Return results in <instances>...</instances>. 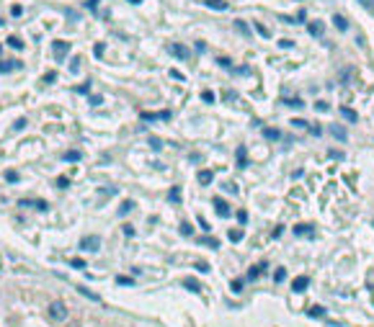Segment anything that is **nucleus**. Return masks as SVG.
<instances>
[{
	"instance_id": "obj_62",
	"label": "nucleus",
	"mask_w": 374,
	"mask_h": 327,
	"mask_svg": "<svg viewBox=\"0 0 374 327\" xmlns=\"http://www.w3.org/2000/svg\"><path fill=\"white\" fill-rule=\"evenodd\" d=\"M0 52H3V47H0Z\"/></svg>"
},
{
	"instance_id": "obj_1",
	"label": "nucleus",
	"mask_w": 374,
	"mask_h": 327,
	"mask_svg": "<svg viewBox=\"0 0 374 327\" xmlns=\"http://www.w3.org/2000/svg\"><path fill=\"white\" fill-rule=\"evenodd\" d=\"M49 317H52L54 322H67V317H70L67 304L60 302V299H57V302H52V304H49Z\"/></svg>"
},
{
	"instance_id": "obj_29",
	"label": "nucleus",
	"mask_w": 374,
	"mask_h": 327,
	"mask_svg": "<svg viewBox=\"0 0 374 327\" xmlns=\"http://www.w3.org/2000/svg\"><path fill=\"white\" fill-rule=\"evenodd\" d=\"M181 234H184V237H191V234H194V227H191L188 222H184L181 224Z\"/></svg>"
},
{
	"instance_id": "obj_52",
	"label": "nucleus",
	"mask_w": 374,
	"mask_h": 327,
	"mask_svg": "<svg viewBox=\"0 0 374 327\" xmlns=\"http://www.w3.org/2000/svg\"><path fill=\"white\" fill-rule=\"evenodd\" d=\"M101 103H104L101 96H90V106H101Z\"/></svg>"
},
{
	"instance_id": "obj_45",
	"label": "nucleus",
	"mask_w": 374,
	"mask_h": 327,
	"mask_svg": "<svg viewBox=\"0 0 374 327\" xmlns=\"http://www.w3.org/2000/svg\"><path fill=\"white\" fill-rule=\"evenodd\" d=\"M359 3H361L364 8H367L369 13H374V0H359Z\"/></svg>"
},
{
	"instance_id": "obj_54",
	"label": "nucleus",
	"mask_w": 374,
	"mask_h": 327,
	"mask_svg": "<svg viewBox=\"0 0 374 327\" xmlns=\"http://www.w3.org/2000/svg\"><path fill=\"white\" fill-rule=\"evenodd\" d=\"M72 263V268H85V260H80V258H75V260H70Z\"/></svg>"
},
{
	"instance_id": "obj_2",
	"label": "nucleus",
	"mask_w": 374,
	"mask_h": 327,
	"mask_svg": "<svg viewBox=\"0 0 374 327\" xmlns=\"http://www.w3.org/2000/svg\"><path fill=\"white\" fill-rule=\"evenodd\" d=\"M18 206H21V209H36V212H47V209H49V204L44 201V198H21Z\"/></svg>"
},
{
	"instance_id": "obj_22",
	"label": "nucleus",
	"mask_w": 374,
	"mask_h": 327,
	"mask_svg": "<svg viewBox=\"0 0 374 327\" xmlns=\"http://www.w3.org/2000/svg\"><path fill=\"white\" fill-rule=\"evenodd\" d=\"M235 31L243 34V36H250V26L245 23V21H235Z\"/></svg>"
},
{
	"instance_id": "obj_7",
	"label": "nucleus",
	"mask_w": 374,
	"mask_h": 327,
	"mask_svg": "<svg viewBox=\"0 0 374 327\" xmlns=\"http://www.w3.org/2000/svg\"><path fill=\"white\" fill-rule=\"evenodd\" d=\"M307 286H310V278L307 276H297L294 281H291V291H294V294H302Z\"/></svg>"
},
{
	"instance_id": "obj_6",
	"label": "nucleus",
	"mask_w": 374,
	"mask_h": 327,
	"mask_svg": "<svg viewBox=\"0 0 374 327\" xmlns=\"http://www.w3.org/2000/svg\"><path fill=\"white\" fill-rule=\"evenodd\" d=\"M214 212H217V216H222V219L232 216V209L227 206V201H222V198H214Z\"/></svg>"
},
{
	"instance_id": "obj_13",
	"label": "nucleus",
	"mask_w": 374,
	"mask_h": 327,
	"mask_svg": "<svg viewBox=\"0 0 374 327\" xmlns=\"http://www.w3.org/2000/svg\"><path fill=\"white\" fill-rule=\"evenodd\" d=\"M307 31L312 34V36H323V31H325V26L320 23V21H310L307 23Z\"/></svg>"
},
{
	"instance_id": "obj_11",
	"label": "nucleus",
	"mask_w": 374,
	"mask_h": 327,
	"mask_svg": "<svg viewBox=\"0 0 374 327\" xmlns=\"http://www.w3.org/2000/svg\"><path fill=\"white\" fill-rule=\"evenodd\" d=\"M204 5L209 8V11H227V0H204Z\"/></svg>"
},
{
	"instance_id": "obj_28",
	"label": "nucleus",
	"mask_w": 374,
	"mask_h": 327,
	"mask_svg": "<svg viewBox=\"0 0 374 327\" xmlns=\"http://www.w3.org/2000/svg\"><path fill=\"white\" fill-rule=\"evenodd\" d=\"M307 314L310 317H325V309H323V307H310Z\"/></svg>"
},
{
	"instance_id": "obj_37",
	"label": "nucleus",
	"mask_w": 374,
	"mask_h": 327,
	"mask_svg": "<svg viewBox=\"0 0 374 327\" xmlns=\"http://www.w3.org/2000/svg\"><path fill=\"white\" fill-rule=\"evenodd\" d=\"M104 52H106V44H96V47H93V54H96V57H104Z\"/></svg>"
},
{
	"instance_id": "obj_9",
	"label": "nucleus",
	"mask_w": 374,
	"mask_h": 327,
	"mask_svg": "<svg viewBox=\"0 0 374 327\" xmlns=\"http://www.w3.org/2000/svg\"><path fill=\"white\" fill-rule=\"evenodd\" d=\"M168 52L173 54V57H178V59H188V49L186 47H178V44H170V47H168Z\"/></svg>"
},
{
	"instance_id": "obj_27",
	"label": "nucleus",
	"mask_w": 374,
	"mask_h": 327,
	"mask_svg": "<svg viewBox=\"0 0 374 327\" xmlns=\"http://www.w3.org/2000/svg\"><path fill=\"white\" fill-rule=\"evenodd\" d=\"M78 291H80V294H83L85 299H90V302H98V296H96L93 291H88V289H85V286H78Z\"/></svg>"
},
{
	"instance_id": "obj_44",
	"label": "nucleus",
	"mask_w": 374,
	"mask_h": 327,
	"mask_svg": "<svg viewBox=\"0 0 374 327\" xmlns=\"http://www.w3.org/2000/svg\"><path fill=\"white\" fill-rule=\"evenodd\" d=\"M116 284H122V286H132L134 281H132V278H126V276H119V278H116Z\"/></svg>"
},
{
	"instance_id": "obj_20",
	"label": "nucleus",
	"mask_w": 374,
	"mask_h": 327,
	"mask_svg": "<svg viewBox=\"0 0 374 327\" xmlns=\"http://www.w3.org/2000/svg\"><path fill=\"white\" fill-rule=\"evenodd\" d=\"M291 232H294L297 237H302V234H312V227H310V224H297Z\"/></svg>"
},
{
	"instance_id": "obj_10",
	"label": "nucleus",
	"mask_w": 374,
	"mask_h": 327,
	"mask_svg": "<svg viewBox=\"0 0 374 327\" xmlns=\"http://www.w3.org/2000/svg\"><path fill=\"white\" fill-rule=\"evenodd\" d=\"M328 132H331V134H333V137L338 139V142H346V139H349V132H346L343 126H338V124H333V126H331V129H328Z\"/></svg>"
},
{
	"instance_id": "obj_57",
	"label": "nucleus",
	"mask_w": 374,
	"mask_h": 327,
	"mask_svg": "<svg viewBox=\"0 0 374 327\" xmlns=\"http://www.w3.org/2000/svg\"><path fill=\"white\" fill-rule=\"evenodd\" d=\"M67 183H70V180H67L65 175H62V178H57V186H60V188H67Z\"/></svg>"
},
{
	"instance_id": "obj_59",
	"label": "nucleus",
	"mask_w": 374,
	"mask_h": 327,
	"mask_svg": "<svg viewBox=\"0 0 374 327\" xmlns=\"http://www.w3.org/2000/svg\"><path fill=\"white\" fill-rule=\"evenodd\" d=\"M11 13H13V16H21V13H23V8H21V5H13V8H11Z\"/></svg>"
},
{
	"instance_id": "obj_34",
	"label": "nucleus",
	"mask_w": 374,
	"mask_h": 327,
	"mask_svg": "<svg viewBox=\"0 0 374 327\" xmlns=\"http://www.w3.org/2000/svg\"><path fill=\"white\" fill-rule=\"evenodd\" d=\"M147 142H150V147H152V150H160V147H163V139H158V137H150Z\"/></svg>"
},
{
	"instance_id": "obj_50",
	"label": "nucleus",
	"mask_w": 374,
	"mask_h": 327,
	"mask_svg": "<svg viewBox=\"0 0 374 327\" xmlns=\"http://www.w3.org/2000/svg\"><path fill=\"white\" fill-rule=\"evenodd\" d=\"M310 132H312V134H315V137H320V134H323V129H320V124H312V126H310Z\"/></svg>"
},
{
	"instance_id": "obj_25",
	"label": "nucleus",
	"mask_w": 374,
	"mask_h": 327,
	"mask_svg": "<svg viewBox=\"0 0 374 327\" xmlns=\"http://www.w3.org/2000/svg\"><path fill=\"white\" fill-rule=\"evenodd\" d=\"M8 47H13V49H23L26 44L18 39V36H8Z\"/></svg>"
},
{
	"instance_id": "obj_23",
	"label": "nucleus",
	"mask_w": 374,
	"mask_h": 327,
	"mask_svg": "<svg viewBox=\"0 0 374 327\" xmlns=\"http://www.w3.org/2000/svg\"><path fill=\"white\" fill-rule=\"evenodd\" d=\"M263 137L271 139V142H276V139H281V132L279 129H263Z\"/></svg>"
},
{
	"instance_id": "obj_18",
	"label": "nucleus",
	"mask_w": 374,
	"mask_h": 327,
	"mask_svg": "<svg viewBox=\"0 0 374 327\" xmlns=\"http://www.w3.org/2000/svg\"><path fill=\"white\" fill-rule=\"evenodd\" d=\"M212 178H214L212 170H199V183H202V186H209V183H212Z\"/></svg>"
},
{
	"instance_id": "obj_8",
	"label": "nucleus",
	"mask_w": 374,
	"mask_h": 327,
	"mask_svg": "<svg viewBox=\"0 0 374 327\" xmlns=\"http://www.w3.org/2000/svg\"><path fill=\"white\" fill-rule=\"evenodd\" d=\"M181 284H184V289H188V291H194V294H202V291H204L202 284H199L196 278H191V276H188V278H184Z\"/></svg>"
},
{
	"instance_id": "obj_49",
	"label": "nucleus",
	"mask_w": 374,
	"mask_h": 327,
	"mask_svg": "<svg viewBox=\"0 0 374 327\" xmlns=\"http://www.w3.org/2000/svg\"><path fill=\"white\" fill-rule=\"evenodd\" d=\"M235 216H238V222H240V224H245V222H248V212H238Z\"/></svg>"
},
{
	"instance_id": "obj_33",
	"label": "nucleus",
	"mask_w": 374,
	"mask_h": 327,
	"mask_svg": "<svg viewBox=\"0 0 374 327\" xmlns=\"http://www.w3.org/2000/svg\"><path fill=\"white\" fill-rule=\"evenodd\" d=\"M284 278H287V270H284V268H279L276 273H273V281H276V284H281Z\"/></svg>"
},
{
	"instance_id": "obj_15",
	"label": "nucleus",
	"mask_w": 374,
	"mask_h": 327,
	"mask_svg": "<svg viewBox=\"0 0 374 327\" xmlns=\"http://www.w3.org/2000/svg\"><path fill=\"white\" fill-rule=\"evenodd\" d=\"M235 157H238V165L240 168H248V150H245V147H238Z\"/></svg>"
},
{
	"instance_id": "obj_21",
	"label": "nucleus",
	"mask_w": 374,
	"mask_h": 327,
	"mask_svg": "<svg viewBox=\"0 0 374 327\" xmlns=\"http://www.w3.org/2000/svg\"><path fill=\"white\" fill-rule=\"evenodd\" d=\"M284 106H289V108H305V103H302V98H284L281 101Z\"/></svg>"
},
{
	"instance_id": "obj_3",
	"label": "nucleus",
	"mask_w": 374,
	"mask_h": 327,
	"mask_svg": "<svg viewBox=\"0 0 374 327\" xmlns=\"http://www.w3.org/2000/svg\"><path fill=\"white\" fill-rule=\"evenodd\" d=\"M80 250L98 252V250H101V237H96V234H88V237H83V240H80Z\"/></svg>"
},
{
	"instance_id": "obj_40",
	"label": "nucleus",
	"mask_w": 374,
	"mask_h": 327,
	"mask_svg": "<svg viewBox=\"0 0 374 327\" xmlns=\"http://www.w3.org/2000/svg\"><path fill=\"white\" fill-rule=\"evenodd\" d=\"M222 188H225V191H227V193H230V196H235V193H238V186H235V183H225Z\"/></svg>"
},
{
	"instance_id": "obj_56",
	"label": "nucleus",
	"mask_w": 374,
	"mask_h": 327,
	"mask_svg": "<svg viewBox=\"0 0 374 327\" xmlns=\"http://www.w3.org/2000/svg\"><path fill=\"white\" fill-rule=\"evenodd\" d=\"M328 155H331L333 160H343V152H335V150H331V152H328Z\"/></svg>"
},
{
	"instance_id": "obj_19",
	"label": "nucleus",
	"mask_w": 374,
	"mask_h": 327,
	"mask_svg": "<svg viewBox=\"0 0 374 327\" xmlns=\"http://www.w3.org/2000/svg\"><path fill=\"white\" fill-rule=\"evenodd\" d=\"M341 116H343V119L346 121H351V124H356V119H359V116H356V111H351V108H341Z\"/></svg>"
},
{
	"instance_id": "obj_36",
	"label": "nucleus",
	"mask_w": 374,
	"mask_h": 327,
	"mask_svg": "<svg viewBox=\"0 0 374 327\" xmlns=\"http://www.w3.org/2000/svg\"><path fill=\"white\" fill-rule=\"evenodd\" d=\"M202 101H204V103H212V101H214V93H212V90H204V93H202Z\"/></svg>"
},
{
	"instance_id": "obj_38",
	"label": "nucleus",
	"mask_w": 374,
	"mask_h": 327,
	"mask_svg": "<svg viewBox=\"0 0 374 327\" xmlns=\"http://www.w3.org/2000/svg\"><path fill=\"white\" fill-rule=\"evenodd\" d=\"M196 270H202V273H209V263H207V260H199V263H196Z\"/></svg>"
},
{
	"instance_id": "obj_55",
	"label": "nucleus",
	"mask_w": 374,
	"mask_h": 327,
	"mask_svg": "<svg viewBox=\"0 0 374 327\" xmlns=\"http://www.w3.org/2000/svg\"><path fill=\"white\" fill-rule=\"evenodd\" d=\"M220 65H222V67H227V70H232V65H230V57H220Z\"/></svg>"
},
{
	"instance_id": "obj_41",
	"label": "nucleus",
	"mask_w": 374,
	"mask_h": 327,
	"mask_svg": "<svg viewBox=\"0 0 374 327\" xmlns=\"http://www.w3.org/2000/svg\"><path fill=\"white\" fill-rule=\"evenodd\" d=\"M202 245H207V248H217L220 242H217L214 237H204V240H202Z\"/></svg>"
},
{
	"instance_id": "obj_43",
	"label": "nucleus",
	"mask_w": 374,
	"mask_h": 327,
	"mask_svg": "<svg viewBox=\"0 0 374 327\" xmlns=\"http://www.w3.org/2000/svg\"><path fill=\"white\" fill-rule=\"evenodd\" d=\"M279 47H281V49H291V47H294V41H291V39H281Z\"/></svg>"
},
{
	"instance_id": "obj_58",
	"label": "nucleus",
	"mask_w": 374,
	"mask_h": 327,
	"mask_svg": "<svg viewBox=\"0 0 374 327\" xmlns=\"http://www.w3.org/2000/svg\"><path fill=\"white\" fill-rule=\"evenodd\" d=\"M80 70V59H72V65H70V72H78Z\"/></svg>"
},
{
	"instance_id": "obj_14",
	"label": "nucleus",
	"mask_w": 374,
	"mask_h": 327,
	"mask_svg": "<svg viewBox=\"0 0 374 327\" xmlns=\"http://www.w3.org/2000/svg\"><path fill=\"white\" fill-rule=\"evenodd\" d=\"M261 270H266V263H258V266L248 268V276H245V278H248V281H255V278L261 276Z\"/></svg>"
},
{
	"instance_id": "obj_60",
	"label": "nucleus",
	"mask_w": 374,
	"mask_h": 327,
	"mask_svg": "<svg viewBox=\"0 0 374 327\" xmlns=\"http://www.w3.org/2000/svg\"><path fill=\"white\" fill-rule=\"evenodd\" d=\"M23 126H26V119H18V121H16V132H21Z\"/></svg>"
},
{
	"instance_id": "obj_48",
	"label": "nucleus",
	"mask_w": 374,
	"mask_h": 327,
	"mask_svg": "<svg viewBox=\"0 0 374 327\" xmlns=\"http://www.w3.org/2000/svg\"><path fill=\"white\" fill-rule=\"evenodd\" d=\"M54 80H57V72H47L44 75V83H54Z\"/></svg>"
},
{
	"instance_id": "obj_47",
	"label": "nucleus",
	"mask_w": 374,
	"mask_h": 327,
	"mask_svg": "<svg viewBox=\"0 0 374 327\" xmlns=\"http://www.w3.org/2000/svg\"><path fill=\"white\" fill-rule=\"evenodd\" d=\"M243 284H245L243 278H235V281H232V291H240V289H243Z\"/></svg>"
},
{
	"instance_id": "obj_42",
	"label": "nucleus",
	"mask_w": 374,
	"mask_h": 327,
	"mask_svg": "<svg viewBox=\"0 0 374 327\" xmlns=\"http://www.w3.org/2000/svg\"><path fill=\"white\" fill-rule=\"evenodd\" d=\"M5 180H8V183H16V180H18V173L8 170V173H5Z\"/></svg>"
},
{
	"instance_id": "obj_12",
	"label": "nucleus",
	"mask_w": 374,
	"mask_h": 327,
	"mask_svg": "<svg viewBox=\"0 0 374 327\" xmlns=\"http://www.w3.org/2000/svg\"><path fill=\"white\" fill-rule=\"evenodd\" d=\"M23 62H11V59H3L0 62V72H3V75H8V72H13L16 67H21Z\"/></svg>"
},
{
	"instance_id": "obj_51",
	"label": "nucleus",
	"mask_w": 374,
	"mask_h": 327,
	"mask_svg": "<svg viewBox=\"0 0 374 327\" xmlns=\"http://www.w3.org/2000/svg\"><path fill=\"white\" fill-rule=\"evenodd\" d=\"M98 3H101V0H88V3H85V8H88V11H96V8H98Z\"/></svg>"
},
{
	"instance_id": "obj_16",
	"label": "nucleus",
	"mask_w": 374,
	"mask_h": 327,
	"mask_svg": "<svg viewBox=\"0 0 374 327\" xmlns=\"http://www.w3.org/2000/svg\"><path fill=\"white\" fill-rule=\"evenodd\" d=\"M333 23H335V29H338V31H349V21H346L341 13L333 16Z\"/></svg>"
},
{
	"instance_id": "obj_61",
	"label": "nucleus",
	"mask_w": 374,
	"mask_h": 327,
	"mask_svg": "<svg viewBox=\"0 0 374 327\" xmlns=\"http://www.w3.org/2000/svg\"><path fill=\"white\" fill-rule=\"evenodd\" d=\"M0 26H3V18H0Z\"/></svg>"
},
{
	"instance_id": "obj_5",
	"label": "nucleus",
	"mask_w": 374,
	"mask_h": 327,
	"mask_svg": "<svg viewBox=\"0 0 374 327\" xmlns=\"http://www.w3.org/2000/svg\"><path fill=\"white\" fill-rule=\"evenodd\" d=\"M140 119H142V121H168V119H170V111H158V114L142 111Z\"/></svg>"
},
{
	"instance_id": "obj_39",
	"label": "nucleus",
	"mask_w": 374,
	"mask_h": 327,
	"mask_svg": "<svg viewBox=\"0 0 374 327\" xmlns=\"http://www.w3.org/2000/svg\"><path fill=\"white\" fill-rule=\"evenodd\" d=\"M315 108H317V111H320V114H325V111H331V106H328L325 101H317V103H315Z\"/></svg>"
},
{
	"instance_id": "obj_17",
	"label": "nucleus",
	"mask_w": 374,
	"mask_h": 327,
	"mask_svg": "<svg viewBox=\"0 0 374 327\" xmlns=\"http://www.w3.org/2000/svg\"><path fill=\"white\" fill-rule=\"evenodd\" d=\"M132 212H134V201H132V198L122 201V206H119V216H126V214H132Z\"/></svg>"
},
{
	"instance_id": "obj_30",
	"label": "nucleus",
	"mask_w": 374,
	"mask_h": 327,
	"mask_svg": "<svg viewBox=\"0 0 374 327\" xmlns=\"http://www.w3.org/2000/svg\"><path fill=\"white\" fill-rule=\"evenodd\" d=\"M227 237H230L232 242H240L243 240V232L240 230H230V232H227Z\"/></svg>"
},
{
	"instance_id": "obj_32",
	"label": "nucleus",
	"mask_w": 374,
	"mask_h": 327,
	"mask_svg": "<svg viewBox=\"0 0 374 327\" xmlns=\"http://www.w3.org/2000/svg\"><path fill=\"white\" fill-rule=\"evenodd\" d=\"M75 93H80V96H88V93H90V83H83V85H78V88H75Z\"/></svg>"
},
{
	"instance_id": "obj_53",
	"label": "nucleus",
	"mask_w": 374,
	"mask_h": 327,
	"mask_svg": "<svg viewBox=\"0 0 374 327\" xmlns=\"http://www.w3.org/2000/svg\"><path fill=\"white\" fill-rule=\"evenodd\" d=\"M122 230H124V234H126V237H132V234H134V227H132V224H124Z\"/></svg>"
},
{
	"instance_id": "obj_35",
	"label": "nucleus",
	"mask_w": 374,
	"mask_h": 327,
	"mask_svg": "<svg viewBox=\"0 0 374 327\" xmlns=\"http://www.w3.org/2000/svg\"><path fill=\"white\" fill-rule=\"evenodd\" d=\"M351 75H353V70H351V67H346V70L341 72V80H343V83H349V80H351Z\"/></svg>"
},
{
	"instance_id": "obj_46",
	"label": "nucleus",
	"mask_w": 374,
	"mask_h": 327,
	"mask_svg": "<svg viewBox=\"0 0 374 327\" xmlns=\"http://www.w3.org/2000/svg\"><path fill=\"white\" fill-rule=\"evenodd\" d=\"M291 126H294V129H305V126H310V124L302 121V119H294V121H291Z\"/></svg>"
},
{
	"instance_id": "obj_4",
	"label": "nucleus",
	"mask_w": 374,
	"mask_h": 327,
	"mask_svg": "<svg viewBox=\"0 0 374 327\" xmlns=\"http://www.w3.org/2000/svg\"><path fill=\"white\" fill-rule=\"evenodd\" d=\"M70 54V41H65V39H60V41H54V59L57 62H62Z\"/></svg>"
},
{
	"instance_id": "obj_26",
	"label": "nucleus",
	"mask_w": 374,
	"mask_h": 327,
	"mask_svg": "<svg viewBox=\"0 0 374 327\" xmlns=\"http://www.w3.org/2000/svg\"><path fill=\"white\" fill-rule=\"evenodd\" d=\"M168 201H173V204L181 201V188H170L168 191Z\"/></svg>"
},
{
	"instance_id": "obj_24",
	"label": "nucleus",
	"mask_w": 374,
	"mask_h": 327,
	"mask_svg": "<svg viewBox=\"0 0 374 327\" xmlns=\"http://www.w3.org/2000/svg\"><path fill=\"white\" fill-rule=\"evenodd\" d=\"M80 152H75V150H70V152H65V155H62V160H67V162H80Z\"/></svg>"
},
{
	"instance_id": "obj_31",
	"label": "nucleus",
	"mask_w": 374,
	"mask_h": 327,
	"mask_svg": "<svg viewBox=\"0 0 374 327\" xmlns=\"http://www.w3.org/2000/svg\"><path fill=\"white\" fill-rule=\"evenodd\" d=\"M255 31H258L261 36H263V39H269V36H271V31L266 29V26H263V23H255Z\"/></svg>"
}]
</instances>
